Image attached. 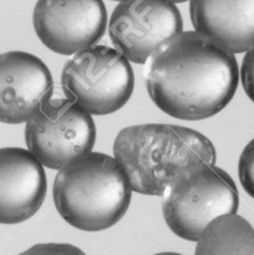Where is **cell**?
<instances>
[{
  "mask_svg": "<svg viewBox=\"0 0 254 255\" xmlns=\"http://www.w3.org/2000/svg\"><path fill=\"white\" fill-rule=\"evenodd\" d=\"M241 81L244 92L254 102V45L246 51L241 66Z\"/></svg>",
  "mask_w": 254,
  "mask_h": 255,
  "instance_id": "cell-15",
  "label": "cell"
},
{
  "mask_svg": "<svg viewBox=\"0 0 254 255\" xmlns=\"http://www.w3.org/2000/svg\"><path fill=\"white\" fill-rule=\"evenodd\" d=\"M238 176L244 191L254 199V138L242 151L238 161Z\"/></svg>",
  "mask_w": 254,
  "mask_h": 255,
  "instance_id": "cell-13",
  "label": "cell"
},
{
  "mask_svg": "<svg viewBox=\"0 0 254 255\" xmlns=\"http://www.w3.org/2000/svg\"><path fill=\"white\" fill-rule=\"evenodd\" d=\"M143 65L152 102L168 116L187 121L221 112L241 79L233 52L197 30L164 40Z\"/></svg>",
  "mask_w": 254,
  "mask_h": 255,
  "instance_id": "cell-1",
  "label": "cell"
},
{
  "mask_svg": "<svg viewBox=\"0 0 254 255\" xmlns=\"http://www.w3.org/2000/svg\"><path fill=\"white\" fill-rule=\"evenodd\" d=\"M189 14L197 31L233 54L254 45V0H189Z\"/></svg>",
  "mask_w": 254,
  "mask_h": 255,
  "instance_id": "cell-11",
  "label": "cell"
},
{
  "mask_svg": "<svg viewBox=\"0 0 254 255\" xmlns=\"http://www.w3.org/2000/svg\"><path fill=\"white\" fill-rule=\"evenodd\" d=\"M132 192L116 158L91 151L59 169L52 198L67 224L84 232H101L121 221Z\"/></svg>",
  "mask_w": 254,
  "mask_h": 255,
  "instance_id": "cell-3",
  "label": "cell"
},
{
  "mask_svg": "<svg viewBox=\"0 0 254 255\" xmlns=\"http://www.w3.org/2000/svg\"><path fill=\"white\" fill-rule=\"evenodd\" d=\"M114 157L126 173L132 191L162 196L182 172L216 163L217 152L211 139L196 129L143 124L125 127L117 133Z\"/></svg>",
  "mask_w": 254,
  "mask_h": 255,
  "instance_id": "cell-2",
  "label": "cell"
},
{
  "mask_svg": "<svg viewBox=\"0 0 254 255\" xmlns=\"http://www.w3.org/2000/svg\"><path fill=\"white\" fill-rule=\"evenodd\" d=\"M0 221L19 224L41 208L46 196L44 164L29 151L5 147L0 151Z\"/></svg>",
  "mask_w": 254,
  "mask_h": 255,
  "instance_id": "cell-10",
  "label": "cell"
},
{
  "mask_svg": "<svg viewBox=\"0 0 254 255\" xmlns=\"http://www.w3.org/2000/svg\"><path fill=\"white\" fill-rule=\"evenodd\" d=\"M116 1H124V0H116Z\"/></svg>",
  "mask_w": 254,
  "mask_h": 255,
  "instance_id": "cell-18",
  "label": "cell"
},
{
  "mask_svg": "<svg viewBox=\"0 0 254 255\" xmlns=\"http://www.w3.org/2000/svg\"><path fill=\"white\" fill-rule=\"evenodd\" d=\"M162 214L173 234L197 242L211 222L237 213L236 182L214 164H201L177 176L162 193Z\"/></svg>",
  "mask_w": 254,
  "mask_h": 255,
  "instance_id": "cell-4",
  "label": "cell"
},
{
  "mask_svg": "<svg viewBox=\"0 0 254 255\" xmlns=\"http://www.w3.org/2000/svg\"><path fill=\"white\" fill-rule=\"evenodd\" d=\"M17 255H86L72 244L66 243H42L32 246Z\"/></svg>",
  "mask_w": 254,
  "mask_h": 255,
  "instance_id": "cell-14",
  "label": "cell"
},
{
  "mask_svg": "<svg viewBox=\"0 0 254 255\" xmlns=\"http://www.w3.org/2000/svg\"><path fill=\"white\" fill-rule=\"evenodd\" d=\"M182 27L181 12L169 0H124L112 11L109 35L128 61L144 64L159 44Z\"/></svg>",
  "mask_w": 254,
  "mask_h": 255,
  "instance_id": "cell-7",
  "label": "cell"
},
{
  "mask_svg": "<svg viewBox=\"0 0 254 255\" xmlns=\"http://www.w3.org/2000/svg\"><path fill=\"white\" fill-rule=\"evenodd\" d=\"M194 255H254V228L243 217L224 214L207 226Z\"/></svg>",
  "mask_w": 254,
  "mask_h": 255,
  "instance_id": "cell-12",
  "label": "cell"
},
{
  "mask_svg": "<svg viewBox=\"0 0 254 255\" xmlns=\"http://www.w3.org/2000/svg\"><path fill=\"white\" fill-rule=\"evenodd\" d=\"M154 255H182V254L172 253V252H163V253H158V254H154Z\"/></svg>",
  "mask_w": 254,
  "mask_h": 255,
  "instance_id": "cell-16",
  "label": "cell"
},
{
  "mask_svg": "<svg viewBox=\"0 0 254 255\" xmlns=\"http://www.w3.org/2000/svg\"><path fill=\"white\" fill-rule=\"evenodd\" d=\"M32 25L40 41L60 55H74L96 44L107 26L102 0H37Z\"/></svg>",
  "mask_w": 254,
  "mask_h": 255,
  "instance_id": "cell-8",
  "label": "cell"
},
{
  "mask_svg": "<svg viewBox=\"0 0 254 255\" xmlns=\"http://www.w3.org/2000/svg\"><path fill=\"white\" fill-rule=\"evenodd\" d=\"M0 66V120L7 125L27 122L51 99V72L42 60L25 51L4 52Z\"/></svg>",
  "mask_w": 254,
  "mask_h": 255,
  "instance_id": "cell-9",
  "label": "cell"
},
{
  "mask_svg": "<svg viewBox=\"0 0 254 255\" xmlns=\"http://www.w3.org/2000/svg\"><path fill=\"white\" fill-rule=\"evenodd\" d=\"M96 126L91 114L70 99H49L25 126L27 149L51 169L91 152Z\"/></svg>",
  "mask_w": 254,
  "mask_h": 255,
  "instance_id": "cell-6",
  "label": "cell"
},
{
  "mask_svg": "<svg viewBox=\"0 0 254 255\" xmlns=\"http://www.w3.org/2000/svg\"><path fill=\"white\" fill-rule=\"evenodd\" d=\"M134 86L129 61L117 49L92 45L64 65L65 96L96 116L114 114L128 102Z\"/></svg>",
  "mask_w": 254,
  "mask_h": 255,
  "instance_id": "cell-5",
  "label": "cell"
},
{
  "mask_svg": "<svg viewBox=\"0 0 254 255\" xmlns=\"http://www.w3.org/2000/svg\"><path fill=\"white\" fill-rule=\"evenodd\" d=\"M169 1L174 2V4H177V2H184V1H188V0H169Z\"/></svg>",
  "mask_w": 254,
  "mask_h": 255,
  "instance_id": "cell-17",
  "label": "cell"
}]
</instances>
